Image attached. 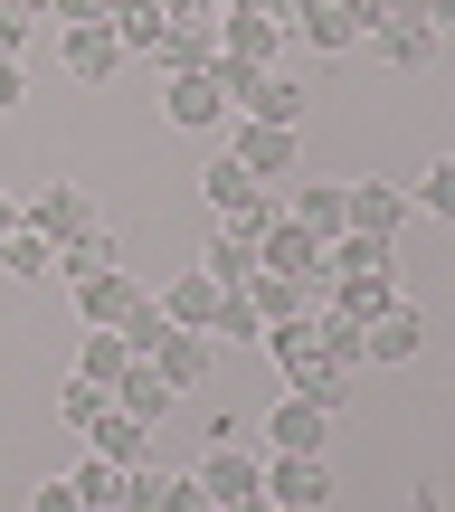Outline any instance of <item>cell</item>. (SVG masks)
Instances as JSON below:
<instances>
[{
    "instance_id": "obj_16",
    "label": "cell",
    "mask_w": 455,
    "mask_h": 512,
    "mask_svg": "<svg viewBox=\"0 0 455 512\" xmlns=\"http://www.w3.org/2000/svg\"><path fill=\"white\" fill-rule=\"evenodd\" d=\"M209 361H219V342H209V332H181V323H171V332H162V351H152V370H162L171 389H200V380H209Z\"/></svg>"
},
{
    "instance_id": "obj_22",
    "label": "cell",
    "mask_w": 455,
    "mask_h": 512,
    "mask_svg": "<svg viewBox=\"0 0 455 512\" xmlns=\"http://www.w3.org/2000/svg\"><path fill=\"white\" fill-rule=\"evenodd\" d=\"M86 456H105V465H143V456H152V427L124 418V408H105V418L86 427Z\"/></svg>"
},
{
    "instance_id": "obj_4",
    "label": "cell",
    "mask_w": 455,
    "mask_h": 512,
    "mask_svg": "<svg viewBox=\"0 0 455 512\" xmlns=\"http://www.w3.org/2000/svg\"><path fill=\"white\" fill-rule=\"evenodd\" d=\"M266 67H285V29H275V19H256V10H228V19H219V86L266 76Z\"/></svg>"
},
{
    "instance_id": "obj_42",
    "label": "cell",
    "mask_w": 455,
    "mask_h": 512,
    "mask_svg": "<svg viewBox=\"0 0 455 512\" xmlns=\"http://www.w3.org/2000/svg\"><path fill=\"white\" fill-rule=\"evenodd\" d=\"M171 10H200V19H219V10H237V0H171Z\"/></svg>"
},
{
    "instance_id": "obj_7",
    "label": "cell",
    "mask_w": 455,
    "mask_h": 512,
    "mask_svg": "<svg viewBox=\"0 0 455 512\" xmlns=\"http://www.w3.org/2000/svg\"><path fill=\"white\" fill-rule=\"evenodd\" d=\"M200 494H209V512H266V475L247 465V446H209Z\"/></svg>"
},
{
    "instance_id": "obj_41",
    "label": "cell",
    "mask_w": 455,
    "mask_h": 512,
    "mask_svg": "<svg viewBox=\"0 0 455 512\" xmlns=\"http://www.w3.org/2000/svg\"><path fill=\"white\" fill-rule=\"evenodd\" d=\"M418 19H427L437 38H455V0H418Z\"/></svg>"
},
{
    "instance_id": "obj_44",
    "label": "cell",
    "mask_w": 455,
    "mask_h": 512,
    "mask_svg": "<svg viewBox=\"0 0 455 512\" xmlns=\"http://www.w3.org/2000/svg\"><path fill=\"white\" fill-rule=\"evenodd\" d=\"M399 10H418V0H389V19H399Z\"/></svg>"
},
{
    "instance_id": "obj_20",
    "label": "cell",
    "mask_w": 455,
    "mask_h": 512,
    "mask_svg": "<svg viewBox=\"0 0 455 512\" xmlns=\"http://www.w3.org/2000/svg\"><path fill=\"white\" fill-rule=\"evenodd\" d=\"M323 408H313V399H294V389H285V408H275V418H266V437H275V456H323Z\"/></svg>"
},
{
    "instance_id": "obj_27",
    "label": "cell",
    "mask_w": 455,
    "mask_h": 512,
    "mask_svg": "<svg viewBox=\"0 0 455 512\" xmlns=\"http://www.w3.org/2000/svg\"><path fill=\"white\" fill-rule=\"evenodd\" d=\"M285 219H304L313 238L332 247V238H342V228H351V219H342V181H304V190H294V200H285Z\"/></svg>"
},
{
    "instance_id": "obj_38",
    "label": "cell",
    "mask_w": 455,
    "mask_h": 512,
    "mask_svg": "<svg viewBox=\"0 0 455 512\" xmlns=\"http://www.w3.org/2000/svg\"><path fill=\"white\" fill-rule=\"evenodd\" d=\"M124 512H162V465H133L124 475Z\"/></svg>"
},
{
    "instance_id": "obj_2",
    "label": "cell",
    "mask_w": 455,
    "mask_h": 512,
    "mask_svg": "<svg viewBox=\"0 0 455 512\" xmlns=\"http://www.w3.org/2000/svg\"><path fill=\"white\" fill-rule=\"evenodd\" d=\"M200 190H209V209H219V228H247V238H256V228H275V219H285V190L247 181V171H237L228 152H219V162L200 171Z\"/></svg>"
},
{
    "instance_id": "obj_35",
    "label": "cell",
    "mask_w": 455,
    "mask_h": 512,
    "mask_svg": "<svg viewBox=\"0 0 455 512\" xmlns=\"http://www.w3.org/2000/svg\"><path fill=\"white\" fill-rule=\"evenodd\" d=\"M105 408H114V389L76 380V370H67V380H57V418H67V427H95V418H105Z\"/></svg>"
},
{
    "instance_id": "obj_29",
    "label": "cell",
    "mask_w": 455,
    "mask_h": 512,
    "mask_svg": "<svg viewBox=\"0 0 455 512\" xmlns=\"http://www.w3.org/2000/svg\"><path fill=\"white\" fill-rule=\"evenodd\" d=\"M0 275H10V285H38V275H57V247L38 238V228H10V238H0Z\"/></svg>"
},
{
    "instance_id": "obj_5",
    "label": "cell",
    "mask_w": 455,
    "mask_h": 512,
    "mask_svg": "<svg viewBox=\"0 0 455 512\" xmlns=\"http://www.w3.org/2000/svg\"><path fill=\"white\" fill-rule=\"evenodd\" d=\"M304 76H285V67H266V76H237L228 86V114L237 124H285V133H304Z\"/></svg>"
},
{
    "instance_id": "obj_26",
    "label": "cell",
    "mask_w": 455,
    "mask_h": 512,
    "mask_svg": "<svg viewBox=\"0 0 455 512\" xmlns=\"http://www.w3.org/2000/svg\"><path fill=\"white\" fill-rule=\"evenodd\" d=\"M171 29V0H114V38H124V57H152Z\"/></svg>"
},
{
    "instance_id": "obj_25",
    "label": "cell",
    "mask_w": 455,
    "mask_h": 512,
    "mask_svg": "<svg viewBox=\"0 0 455 512\" xmlns=\"http://www.w3.org/2000/svg\"><path fill=\"white\" fill-rule=\"evenodd\" d=\"M114 256H124V247H114V228L95 219L86 238H67V247H57V275H67V285H95V275H114Z\"/></svg>"
},
{
    "instance_id": "obj_11",
    "label": "cell",
    "mask_w": 455,
    "mask_h": 512,
    "mask_svg": "<svg viewBox=\"0 0 455 512\" xmlns=\"http://www.w3.org/2000/svg\"><path fill=\"white\" fill-rule=\"evenodd\" d=\"M162 114H171L181 133H209V124H228V86H219V67H190V76H171Z\"/></svg>"
},
{
    "instance_id": "obj_12",
    "label": "cell",
    "mask_w": 455,
    "mask_h": 512,
    "mask_svg": "<svg viewBox=\"0 0 455 512\" xmlns=\"http://www.w3.org/2000/svg\"><path fill=\"white\" fill-rule=\"evenodd\" d=\"M219 19H228V10H219ZM219 19H200V10H171V29H162V48H152V57H162L171 76H190V67H219Z\"/></svg>"
},
{
    "instance_id": "obj_45",
    "label": "cell",
    "mask_w": 455,
    "mask_h": 512,
    "mask_svg": "<svg viewBox=\"0 0 455 512\" xmlns=\"http://www.w3.org/2000/svg\"><path fill=\"white\" fill-rule=\"evenodd\" d=\"M105 512H124V503H105Z\"/></svg>"
},
{
    "instance_id": "obj_30",
    "label": "cell",
    "mask_w": 455,
    "mask_h": 512,
    "mask_svg": "<svg viewBox=\"0 0 455 512\" xmlns=\"http://www.w3.org/2000/svg\"><path fill=\"white\" fill-rule=\"evenodd\" d=\"M133 370V351H124V332H86L76 342V380H95V389H114Z\"/></svg>"
},
{
    "instance_id": "obj_19",
    "label": "cell",
    "mask_w": 455,
    "mask_h": 512,
    "mask_svg": "<svg viewBox=\"0 0 455 512\" xmlns=\"http://www.w3.org/2000/svg\"><path fill=\"white\" fill-rule=\"evenodd\" d=\"M152 304H162V313H171L181 332H209V323H219V285H209L200 266H190V275H171V285L152 294Z\"/></svg>"
},
{
    "instance_id": "obj_31",
    "label": "cell",
    "mask_w": 455,
    "mask_h": 512,
    "mask_svg": "<svg viewBox=\"0 0 455 512\" xmlns=\"http://www.w3.org/2000/svg\"><path fill=\"white\" fill-rule=\"evenodd\" d=\"M266 351H275V370H285V380H304V370L323 361V351H313V313H304V323H266Z\"/></svg>"
},
{
    "instance_id": "obj_33",
    "label": "cell",
    "mask_w": 455,
    "mask_h": 512,
    "mask_svg": "<svg viewBox=\"0 0 455 512\" xmlns=\"http://www.w3.org/2000/svg\"><path fill=\"white\" fill-rule=\"evenodd\" d=\"M408 209H427V219H455V152H446V162H427L418 181H408Z\"/></svg>"
},
{
    "instance_id": "obj_10",
    "label": "cell",
    "mask_w": 455,
    "mask_h": 512,
    "mask_svg": "<svg viewBox=\"0 0 455 512\" xmlns=\"http://www.w3.org/2000/svg\"><path fill=\"white\" fill-rule=\"evenodd\" d=\"M57 38H67V76H76V86H105V76L124 67V38H114V19H67Z\"/></svg>"
},
{
    "instance_id": "obj_3",
    "label": "cell",
    "mask_w": 455,
    "mask_h": 512,
    "mask_svg": "<svg viewBox=\"0 0 455 512\" xmlns=\"http://www.w3.org/2000/svg\"><path fill=\"white\" fill-rule=\"evenodd\" d=\"M256 266L266 275H294V285L323 304V285H332V256H323V238H313L304 219H275V228H256Z\"/></svg>"
},
{
    "instance_id": "obj_43",
    "label": "cell",
    "mask_w": 455,
    "mask_h": 512,
    "mask_svg": "<svg viewBox=\"0 0 455 512\" xmlns=\"http://www.w3.org/2000/svg\"><path fill=\"white\" fill-rule=\"evenodd\" d=\"M10 228H19V200H10V190H0V238H10Z\"/></svg>"
},
{
    "instance_id": "obj_1",
    "label": "cell",
    "mask_w": 455,
    "mask_h": 512,
    "mask_svg": "<svg viewBox=\"0 0 455 512\" xmlns=\"http://www.w3.org/2000/svg\"><path fill=\"white\" fill-rule=\"evenodd\" d=\"M323 256H332V285H323V304L361 313V323H370V313H389V304H408V294H399V247H380V238H351V228H342V238H332Z\"/></svg>"
},
{
    "instance_id": "obj_13",
    "label": "cell",
    "mask_w": 455,
    "mask_h": 512,
    "mask_svg": "<svg viewBox=\"0 0 455 512\" xmlns=\"http://www.w3.org/2000/svg\"><path fill=\"white\" fill-rule=\"evenodd\" d=\"M266 503L323 512V503H332V465H323V456H275V465H266Z\"/></svg>"
},
{
    "instance_id": "obj_14",
    "label": "cell",
    "mask_w": 455,
    "mask_h": 512,
    "mask_svg": "<svg viewBox=\"0 0 455 512\" xmlns=\"http://www.w3.org/2000/svg\"><path fill=\"white\" fill-rule=\"evenodd\" d=\"M313 351H323L332 370H370V323L342 304H313Z\"/></svg>"
},
{
    "instance_id": "obj_37",
    "label": "cell",
    "mask_w": 455,
    "mask_h": 512,
    "mask_svg": "<svg viewBox=\"0 0 455 512\" xmlns=\"http://www.w3.org/2000/svg\"><path fill=\"white\" fill-rule=\"evenodd\" d=\"M285 389H294V399H313V408H323V418H332V408L351 399V370H332V361H313L304 380H285Z\"/></svg>"
},
{
    "instance_id": "obj_24",
    "label": "cell",
    "mask_w": 455,
    "mask_h": 512,
    "mask_svg": "<svg viewBox=\"0 0 455 512\" xmlns=\"http://www.w3.org/2000/svg\"><path fill=\"white\" fill-rule=\"evenodd\" d=\"M200 275H209L219 294H237V285L256 275V238H247V228H219V238L200 247Z\"/></svg>"
},
{
    "instance_id": "obj_32",
    "label": "cell",
    "mask_w": 455,
    "mask_h": 512,
    "mask_svg": "<svg viewBox=\"0 0 455 512\" xmlns=\"http://www.w3.org/2000/svg\"><path fill=\"white\" fill-rule=\"evenodd\" d=\"M124 475H133V465H105V456H86V465H76V503H86V512H105V503H124Z\"/></svg>"
},
{
    "instance_id": "obj_23",
    "label": "cell",
    "mask_w": 455,
    "mask_h": 512,
    "mask_svg": "<svg viewBox=\"0 0 455 512\" xmlns=\"http://www.w3.org/2000/svg\"><path fill=\"white\" fill-rule=\"evenodd\" d=\"M294 29H304V48H361V19L342 10V0H294Z\"/></svg>"
},
{
    "instance_id": "obj_21",
    "label": "cell",
    "mask_w": 455,
    "mask_h": 512,
    "mask_svg": "<svg viewBox=\"0 0 455 512\" xmlns=\"http://www.w3.org/2000/svg\"><path fill=\"white\" fill-rule=\"evenodd\" d=\"M370 48H380V57H389V67H427V57H437V48H446V38H437V29H427V19H418V10H399V19H380V29H370Z\"/></svg>"
},
{
    "instance_id": "obj_9",
    "label": "cell",
    "mask_w": 455,
    "mask_h": 512,
    "mask_svg": "<svg viewBox=\"0 0 455 512\" xmlns=\"http://www.w3.org/2000/svg\"><path fill=\"white\" fill-rule=\"evenodd\" d=\"M342 219H351V238H399L408 228V190L399 181H342Z\"/></svg>"
},
{
    "instance_id": "obj_28",
    "label": "cell",
    "mask_w": 455,
    "mask_h": 512,
    "mask_svg": "<svg viewBox=\"0 0 455 512\" xmlns=\"http://www.w3.org/2000/svg\"><path fill=\"white\" fill-rule=\"evenodd\" d=\"M247 304L266 313V323H304V313H313V294L294 285V275H266V266H256V275H247Z\"/></svg>"
},
{
    "instance_id": "obj_40",
    "label": "cell",
    "mask_w": 455,
    "mask_h": 512,
    "mask_svg": "<svg viewBox=\"0 0 455 512\" xmlns=\"http://www.w3.org/2000/svg\"><path fill=\"white\" fill-rule=\"evenodd\" d=\"M29 512H86V503H76V484H38Z\"/></svg>"
},
{
    "instance_id": "obj_6",
    "label": "cell",
    "mask_w": 455,
    "mask_h": 512,
    "mask_svg": "<svg viewBox=\"0 0 455 512\" xmlns=\"http://www.w3.org/2000/svg\"><path fill=\"white\" fill-rule=\"evenodd\" d=\"M228 162L247 171V181H294V162H304V133H285V124H237L228 114Z\"/></svg>"
},
{
    "instance_id": "obj_36",
    "label": "cell",
    "mask_w": 455,
    "mask_h": 512,
    "mask_svg": "<svg viewBox=\"0 0 455 512\" xmlns=\"http://www.w3.org/2000/svg\"><path fill=\"white\" fill-rule=\"evenodd\" d=\"M114 332H124V351H133V361H152V351H162V332H171V313H162V304L143 294V304H133V313H124Z\"/></svg>"
},
{
    "instance_id": "obj_8",
    "label": "cell",
    "mask_w": 455,
    "mask_h": 512,
    "mask_svg": "<svg viewBox=\"0 0 455 512\" xmlns=\"http://www.w3.org/2000/svg\"><path fill=\"white\" fill-rule=\"evenodd\" d=\"M19 228H38L48 247H67V238H86L95 228V200H86V181H48L29 209H19Z\"/></svg>"
},
{
    "instance_id": "obj_34",
    "label": "cell",
    "mask_w": 455,
    "mask_h": 512,
    "mask_svg": "<svg viewBox=\"0 0 455 512\" xmlns=\"http://www.w3.org/2000/svg\"><path fill=\"white\" fill-rule=\"evenodd\" d=\"M209 342H266V313L247 304V285L219 294V323H209Z\"/></svg>"
},
{
    "instance_id": "obj_39",
    "label": "cell",
    "mask_w": 455,
    "mask_h": 512,
    "mask_svg": "<svg viewBox=\"0 0 455 512\" xmlns=\"http://www.w3.org/2000/svg\"><path fill=\"white\" fill-rule=\"evenodd\" d=\"M162 512H209V494H200V475H162Z\"/></svg>"
},
{
    "instance_id": "obj_18",
    "label": "cell",
    "mask_w": 455,
    "mask_h": 512,
    "mask_svg": "<svg viewBox=\"0 0 455 512\" xmlns=\"http://www.w3.org/2000/svg\"><path fill=\"white\" fill-rule=\"evenodd\" d=\"M418 351H427V313L418 304L370 313V361H418Z\"/></svg>"
},
{
    "instance_id": "obj_17",
    "label": "cell",
    "mask_w": 455,
    "mask_h": 512,
    "mask_svg": "<svg viewBox=\"0 0 455 512\" xmlns=\"http://www.w3.org/2000/svg\"><path fill=\"white\" fill-rule=\"evenodd\" d=\"M114 408H124V418H143V427H162L171 408H181V389H171V380H162L152 361H133L124 380H114Z\"/></svg>"
},
{
    "instance_id": "obj_15",
    "label": "cell",
    "mask_w": 455,
    "mask_h": 512,
    "mask_svg": "<svg viewBox=\"0 0 455 512\" xmlns=\"http://www.w3.org/2000/svg\"><path fill=\"white\" fill-rule=\"evenodd\" d=\"M133 304H143V285H133L124 266H114V275H95V285H76V332H114Z\"/></svg>"
}]
</instances>
